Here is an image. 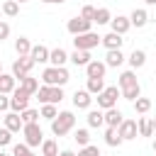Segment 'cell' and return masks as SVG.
Returning <instances> with one entry per match:
<instances>
[{
  "instance_id": "ba28073f",
  "label": "cell",
  "mask_w": 156,
  "mask_h": 156,
  "mask_svg": "<svg viewBox=\"0 0 156 156\" xmlns=\"http://www.w3.org/2000/svg\"><path fill=\"white\" fill-rule=\"evenodd\" d=\"M29 93L27 90H22V88H15V93H12V98H10V110L12 112H17V115H22L27 107H29Z\"/></svg>"
},
{
  "instance_id": "cb8c5ba5",
  "label": "cell",
  "mask_w": 156,
  "mask_h": 156,
  "mask_svg": "<svg viewBox=\"0 0 156 156\" xmlns=\"http://www.w3.org/2000/svg\"><path fill=\"white\" fill-rule=\"evenodd\" d=\"M66 61H68V54H66L61 46H58V49H54V51H51V56H49V63H51V66H56V68H58V66H63Z\"/></svg>"
},
{
  "instance_id": "6da1fadb",
  "label": "cell",
  "mask_w": 156,
  "mask_h": 156,
  "mask_svg": "<svg viewBox=\"0 0 156 156\" xmlns=\"http://www.w3.org/2000/svg\"><path fill=\"white\" fill-rule=\"evenodd\" d=\"M119 90H122V98L124 100H132L134 102L136 98H141V85H139L134 71H124L119 76Z\"/></svg>"
},
{
  "instance_id": "277c9868",
  "label": "cell",
  "mask_w": 156,
  "mask_h": 156,
  "mask_svg": "<svg viewBox=\"0 0 156 156\" xmlns=\"http://www.w3.org/2000/svg\"><path fill=\"white\" fill-rule=\"evenodd\" d=\"M73 124H76V115L66 110V112H58V117L51 122V132L56 136H63V134H68L73 129Z\"/></svg>"
},
{
  "instance_id": "2e32d148",
  "label": "cell",
  "mask_w": 156,
  "mask_h": 156,
  "mask_svg": "<svg viewBox=\"0 0 156 156\" xmlns=\"http://www.w3.org/2000/svg\"><path fill=\"white\" fill-rule=\"evenodd\" d=\"M122 44H124L122 34H115V32H110V34H105V37H102V46H105L107 51H112V49H122Z\"/></svg>"
},
{
  "instance_id": "484cf974",
  "label": "cell",
  "mask_w": 156,
  "mask_h": 156,
  "mask_svg": "<svg viewBox=\"0 0 156 156\" xmlns=\"http://www.w3.org/2000/svg\"><path fill=\"white\" fill-rule=\"evenodd\" d=\"M136 127H139V136H154V119L141 117V119L136 122Z\"/></svg>"
},
{
  "instance_id": "60d3db41",
  "label": "cell",
  "mask_w": 156,
  "mask_h": 156,
  "mask_svg": "<svg viewBox=\"0 0 156 156\" xmlns=\"http://www.w3.org/2000/svg\"><path fill=\"white\" fill-rule=\"evenodd\" d=\"M12 141V132L10 129H0V146H7Z\"/></svg>"
},
{
  "instance_id": "ac0fdd59",
  "label": "cell",
  "mask_w": 156,
  "mask_h": 156,
  "mask_svg": "<svg viewBox=\"0 0 156 156\" xmlns=\"http://www.w3.org/2000/svg\"><path fill=\"white\" fill-rule=\"evenodd\" d=\"M29 56L34 58V63H46L49 56H51V51H49L44 44H37V46H32V54H29Z\"/></svg>"
},
{
  "instance_id": "681fc988",
  "label": "cell",
  "mask_w": 156,
  "mask_h": 156,
  "mask_svg": "<svg viewBox=\"0 0 156 156\" xmlns=\"http://www.w3.org/2000/svg\"><path fill=\"white\" fill-rule=\"evenodd\" d=\"M15 2H27V0H15Z\"/></svg>"
},
{
  "instance_id": "7402d4cb",
  "label": "cell",
  "mask_w": 156,
  "mask_h": 156,
  "mask_svg": "<svg viewBox=\"0 0 156 156\" xmlns=\"http://www.w3.org/2000/svg\"><path fill=\"white\" fill-rule=\"evenodd\" d=\"M68 61H73L76 66H88L93 58H90V51H80V49H76V51L68 56Z\"/></svg>"
},
{
  "instance_id": "bcb514c9",
  "label": "cell",
  "mask_w": 156,
  "mask_h": 156,
  "mask_svg": "<svg viewBox=\"0 0 156 156\" xmlns=\"http://www.w3.org/2000/svg\"><path fill=\"white\" fill-rule=\"evenodd\" d=\"M144 2H146V5H156V0H144Z\"/></svg>"
},
{
  "instance_id": "b9f144b4",
  "label": "cell",
  "mask_w": 156,
  "mask_h": 156,
  "mask_svg": "<svg viewBox=\"0 0 156 156\" xmlns=\"http://www.w3.org/2000/svg\"><path fill=\"white\" fill-rule=\"evenodd\" d=\"M7 37H10V24H7V22H2V20H0V41H5V39H7Z\"/></svg>"
},
{
  "instance_id": "83f0119b",
  "label": "cell",
  "mask_w": 156,
  "mask_h": 156,
  "mask_svg": "<svg viewBox=\"0 0 156 156\" xmlns=\"http://www.w3.org/2000/svg\"><path fill=\"white\" fill-rule=\"evenodd\" d=\"M85 90H88L90 95H100V93L105 90V80H102V78H88Z\"/></svg>"
},
{
  "instance_id": "8d00e7d4",
  "label": "cell",
  "mask_w": 156,
  "mask_h": 156,
  "mask_svg": "<svg viewBox=\"0 0 156 156\" xmlns=\"http://www.w3.org/2000/svg\"><path fill=\"white\" fill-rule=\"evenodd\" d=\"M20 117H22V122H24V124H34V122H37V117H41V115H39L37 110H29V107H27Z\"/></svg>"
},
{
  "instance_id": "8fae6325",
  "label": "cell",
  "mask_w": 156,
  "mask_h": 156,
  "mask_svg": "<svg viewBox=\"0 0 156 156\" xmlns=\"http://www.w3.org/2000/svg\"><path fill=\"white\" fill-rule=\"evenodd\" d=\"M117 132H119V136H122V141H129V139H136V134H139V127H136V119H124L119 127H117Z\"/></svg>"
},
{
  "instance_id": "f546056e",
  "label": "cell",
  "mask_w": 156,
  "mask_h": 156,
  "mask_svg": "<svg viewBox=\"0 0 156 156\" xmlns=\"http://www.w3.org/2000/svg\"><path fill=\"white\" fill-rule=\"evenodd\" d=\"M93 22H98V24H110V22H112V12H110L107 7H98Z\"/></svg>"
},
{
  "instance_id": "c3c4849f",
  "label": "cell",
  "mask_w": 156,
  "mask_h": 156,
  "mask_svg": "<svg viewBox=\"0 0 156 156\" xmlns=\"http://www.w3.org/2000/svg\"><path fill=\"white\" fill-rule=\"evenodd\" d=\"M154 132H156V119H154Z\"/></svg>"
},
{
  "instance_id": "4dcf8cb0",
  "label": "cell",
  "mask_w": 156,
  "mask_h": 156,
  "mask_svg": "<svg viewBox=\"0 0 156 156\" xmlns=\"http://www.w3.org/2000/svg\"><path fill=\"white\" fill-rule=\"evenodd\" d=\"M105 141H107V146H119V144H122V136H119V132H117L115 127H107Z\"/></svg>"
},
{
  "instance_id": "7c38bea8",
  "label": "cell",
  "mask_w": 156,
  "mask_h": 156,
  "mask_svg": "<svg viewBox=\"0 0 156 156\" xmlns=\"http://www.w3.org/2000/svg\"><path fill=\"white\" fill-rule=\"evenodd\" d=\"M105 71H107L105 61H98V58H93V61L85 66V73H88V78H105Z\"/></svg>"
},
{
  "instance_id": "d590c367",
  "label": "cell",
  "mask_w": 156,
  "mask_h": 156,
  "mask_svg": "<svg viewBox=\"0 0 156 156\" xmlns=\"http://www.w3.org/2000/svg\"><path fill=\"white\" fill-rule=\"evenodd\" d=\"M44 119H49V122H54L56 117H58V110H56V105H41V112H39Z\"/></svg>"
},
{
  "instance_id": "7bdbcfd3",
  "label": "cell",
  "mask_w": 156,
  "mask_h": 156,
  "mask_svg": "<svg viewBox=\"0 0 156 156\" xmlns=\"http://www.w3.org/2000/svg\"><path fill=\"white\" fill-rule=\"evenodd\" d=\"M7 107H10V98H7V95H2V93H0V112H5V110H7Z\"/></svg>"
},
{
  "instance_id": "e0dca14e",
  "label": "cell",
  "mask_w": 156,
  "mask_h": 156,
  "mask_svg": "<svg viewBox=\"0 0 156 156\" xmlns=\"http://www.w3.org/2000/svg\"><path fill=\"white\" fill-rule=\"evenodd\" d=\"M129 22H132V27H144L146 22H149V15H146V10H141V7H134L132 10V15H129Z\"/></svg>"
},
{
  "instance_id": "44dd1931",
  "label": "cell",
  "mask_w": 156,
  "mask_h": 156,
  "mask_svg": "<svg viewBox=\"0 0 156 156\" xmlns=\"http://www.w3.org/2000/svg\"><path fill=\"white\" fill-rule=\"evenodd\" d=\"M122 63H124V54H122V49H112V51H107V56H105V66L117 68V66H122Z\"/></svg>"
},
{
  "instance_id": "ee69618b",
  "label": "cell",
  "mask_w": 156,
  "mask_h": 156,
  "mask_svg": "<svg viewBox=\"0 0 156 156\" xmlns=\"http://www.w3.org/2000/svg\"><path fill=\"white\" fill-rule=\"evenodd\" d=\"M58 156H78V154H73V151H71V149H63V151H61V154H58Z\"/></svg>"
},
{
  "instance_id": "836d02e7",
  "label": "cell",
  "mask_w": 156,
  "mask_h": 156,
  "mask_svg": "<svg viewBox=\"0 0 156 156\" xmlns=\"http://www.w3.org/2000/svg\"><path fill=\"white\" fill-rule=\"evenodd\" d=\"M41 156H58V146H56V141L44 139V144H41Z\"/></svg>"
},
{
  "instance_id": "52a82bcc",
  "label": "cell",
  "mask_w": 156,
  "mask_h": 156,
  "mask_svg": "<svg viewBox=\"0 0 156 156\" xmlns=\"http://www.w3.org/2000/svg\"><path fill=\"white\" fill-rule=\"evenodd\" d=\"M98 44H102V37H98L95 32H85V34H78V37L73 39V46L80 49V51H90V49H95Z\"/></svg>"
},
{
  "instance_id": "74e56055",
  "label": "cell",
  "mask_w": 156,
  "mask_h": 156,
  "mask_svg": "<svg viewBox=\"0 0 156 156\" xmlns=\"http://www.w3.org/2000/svg\"><path fill=\"white\" fill-rule=\"evenodd\" d=\"M12 156H34V154H32V149H29L27 144H15Z\"/></svg>"
},
{
  "instance_id": "4fadbf2b",
  "label": "cell",
  "mask_w": 156,
  "mask_h": 156,
  "mask_svg": "<svg viewBox=\"0 0 156 156\" xmlns=\"http://www.w3.org/2000/svg\"><path fill=\"white\" fill-rule=\"evenodd\" d=\"M110 27H112L115 34H127L129 27H132V22H129V17H124V15H117V17H112Z\"/></svg>"
},
{
  "instance_id": "7dc6e473",
  "label": "cell",
  "mask_w": 156,
  "mask_h": 156,
  "mask_svg": "<svg viewBox=\"0 0 156 156\" xmlns=\"http://www.w3.org/2000/svg\"><path fill=\"white\" fill-rule=\"evenodd\" d=\"M154 151H156V139H154Z\"/></svg>"
},
{
  "instance_id": "3957f363",
  "label": "cell",
  "mask_w": 156,
  "mask_h": 156,
  "mask_svg": "<svg viewBox=\"0 0 156 156\" xmlns=\"http://www.w3.org/2000/svg\"><path fill=\"white\" fill-rule=\"evenodd\" d=\"M37 100H39L41 105H56V102L63 100V90H61L58 85H39Z\"/></svg>"
},
{
  "instance_id": "f907efd6",
  "label": "cell",
  "mask_w": 156,
  "mask_h": 156,
  "mask_svg": "<svg viewBox=\"0 0 156 156\" xmlns=\"http://www.w3.org/2000/svg\"><path fill=\"white\" fill-rule=\"evenodd\" d=\"M0 156H10V154H2V151H0Z\"/></svg>"
},
{
  "instance_id": "f5cc1de1",
  "label": "cell",
  "mask_w": 156,
  "mask_h": 156,
  "mask_svg": "<svg viewBox=\"0 0 156 156\" xmlns=\"http://www.w3.org/2000/svg\"><path fill=\"white\" fill-rule=\"evenodd\" d=\"M0 15H2V7H0Z\"/></svg>"
},
{
  "instance_id": "ffe728a7",
  "label": "cell",
  "mask_w": 156,
  "mask_h": 156,
  "mask_svg": "<svg viewBox=\"0 0 156 156\" xmlns=\"http://www.w3.org/2000/svg\"><path fill=\"white\" fill-rule=\"evenodd\" d=\"M15 83H17V78H15L12 73H0V93H2V95L15 93Z\"/></svg>"
},
{
  "instance_id": "7a4b0ae2",
  "label": "cell",
  "mask_w": 156,
  "mask_h": 156,
  "mask_svg": "<svg viewBox=\"0 0 156 156\" xmlns=\"http://www.w3.org/2000/svg\"><path fill=\"white\" fill-rule=\"evenodd\" d=\"M41 80H44V85H66L68 80H71V76H68V71L63 68V66H49V68H44V73H41Z\"/></svg>"
},
{
  "instance_id": "d6986e66",
  "label": "cell",
  "mask_w": 156,
  "mask_h": 156,
  "mask_svg": "<svg viewBox=\"0 0 156 156\" xmlns=\"http://www.w3.org/2000/svg\"><path fill=\"white\" fill-rule=\"evenodd\" d=\"M24 127V122H22V117L17 115V112H7L5 115V129H10V132H20Z\"/></svg>"
},
{
  "instance_id": "5bb4252c",
  "label": "cell",
  "mask_w": 156,
  "mask_h": 156,
  "mask_svg": "<svg viewBox=\"0 0 156 156\" xmlns=\"http://www.w3.org/2000/svg\"><path fill=\"white\" fill-rule=\"evenodd\" d=\"M90 102H93V95L88 90H76L73 93V105L78 110H90Z\"/></svg>"
},
{
  "instance_id": "5b68a950",
  "label": "cell",
  "mask_w": 156,
  "mask_h": 156,
  "mask_svg": "<svg viewBox=\"0 0 156 156\" xmlns=\"http://www.w3.org/2000/svg\"><path fill=\"white\" fill-rule=\"evenodd\" d=\"M119 95H122V90H119L117 85H110V88H105V90L98 95V107H100V110H110V107H115Z\"/></svg>"
},
{
  "instance_id": "e575fe53",
  "label": "cell",
  "mask_w": 156,
  "mask_h": 156,
  "mask_svg": "<svg viewBox=\"0 0 156 156\" xmlns=\"http://www.w3.org/2000/svg\"><path fill=\"white\" fill-rule=\"evenodd\" d=\"M134 110H136L139 115H146V112L151 110V100H149V98H136V100H134Z\"/></svg>"
},
{
  "instance_id": "9c48e42d",
  "label": "cell",
  "mask_w": 156,
  "mask_h": 156,
  "mask_svg": "<svg viewBox=\"0 0 156 156\" xmlns=\"http://www.w3.org/2000/svg\"><path fill=\"white\" fill-rule=\"evenodd\" d=\"M34 68V58L32 56H20L15 63H12V76L17 80H22L24 76H29V71Z\"/></svg>"
},
{
  "instance_id": "f6af8a7d",
  "label": "cell",
  "mask_w": 156,
  "mask_h": 156,
  "mask_svg": "<svg viewBox=\"0 0 156 156\" xmlns=\"http://www.w3.org/2000/svg\"><path fill=\"white\" fill-rule=\"evenodd\" d=\"M41 2H46V5H61V2H66V0H41Z\"/></svg>"
},
{
  "instance_id": "4316f807",
  "label": "cell",
  "mask_w": 156,
  "mask_h": 156,
  "mask_svg": "<svg viewBox=\"0 0 156 156\" xmlns=\"http://www.w3.org/2000/svg\"><path fill=\"white\" fill-rule=\"evenodd\" d=\"M15 51H17V56H29V54H32L29 39H27V37H20V39L15 41Z\"/></svg>"
},
{
  "instance_id": "9a60e30c",
  "label": "cell",
  "mask_w": 156,
  "mask_h": 156,
  "mask_svg": "<svg viewBox=\"0 0 156 156\" xmlns=\"http://www.w3.org/2000/svg\"><path fill=\"white\" fill-rule=\"evenodd\" d=\"M122 122H124V115H122L117 107H110V110H105V124H107V127H115V129H117Z\"/></svg>"
},
{
  "instance_id": "30bf717a",
  "label": "cell",
  "mask_w": 156,
  "mask_h": 156,
  "mask_svg": "<svg viewBox=\"0 0 156 156\" xmlns=\"http://www.w3.org/2000/svg\"><path fill=\"white\" fill-rule=\"evenodd\" d=\"M90 24H93V22H88V20H83V17L78 15V17L68 20L66 29H68V32H71L73 37H78V34H85V32H90Z\"/></svg>"
},
{
  "instance_id": "603a6c76",
  "label": "cell",
  "mask_w": 156,
  "mask_h": 156,
  "mask_svg": "<svg viewBox=\"0 0 156 156\" xmlns=\"http://www.w3.org/2000/svg\"><path fill=\"white\" fill-rule=\"evenodd\" d=\"M146 63V54L141 51V49H134L132 54H129V66H132V71H136V68H141Z\"/></svg>"
},
{
  "instance_id": "816d5d0a",
  "label": "cell",
  "mask_w": 156,
  "mask_h": 156,
  "mask_svg": "<svg viewBox=\"0 0 156 156\" xmlns=\"http://www.w3.org/2000/svg\"><path fill=\"white\" fill-rule=\"evenodd\" d=\"M0 73H2V66H0Z\"/></svg>"
},
{
  "instance_id": "d6a6232c",
  "label": "cell",
  "mask_w": 156,
  "mask_h": 156,
  "mask_svg": "<svg viewBox=\"0 0 156 156\" xmlns=\"http://www.w3.org/2000/svg\"><path fill=\"white\" fill-rule=\"evenodd\" d=\"M73 139H76V144L83 149V146H88V144H90V132H88V129H76Z\"/></svg>"
},
{
  "instance_id": "8992f818",
  "label": "cell",
  "mask_w": 156,
  "mask_h": 156,
  "mask_svg": "<svg viewBox=\"0 0 156 156\" xmlns=\"http://www.w3.org/2000/svg\"><path fill=\"white\" fill-rule=\"evenodd\" d=\"M22 134H24V144L32 149V146H39V144H44V132H41V127L34 122V124H24L22 127Z\"/></svg>"
},
{
  "instance_id": "1f68e13d",
  "label": "cell",
  "mask_w": 156,
  "mask_h": 156,
  "mask_svg": "<svg viewBox=\"0 0 156 156\" xmlns=\"http://www.w3.org/2000/svg\"><path fill=\"white\" fill-rule=\"evenodd\" d=\"M2 15H7V17H17V15H20V2H15V0L2 2Z\"/></svg>"
},
{
  "instance_id": "ab89813d",
  "label": "cell",
  "mask_w": 156,
  "mask_h": 156,
  "mask_svg": "<svg viewBox=\"0 0 156 156\" xmlns=\"http://www.w3.org/2000/svg\"><path fill=\"white\" fill-rule=\"evenodd\" d=\"M80 17L88 20V22H93V20H95V7H93V5H85V7L80 10Z\"/></svg>"
},
{
  "instance_id": "f1b7e54d",
  "label": "cell",
  "mask_w": 156,
  "mask_h": 156,
  "mask_svg": "<svg viewBox=\"0 0 156 156\" xmlns=\"http://www.w3.org/2000/svg\"><path fill=\"white\" fill-rule=\"evenodd\" d=\"M85 119H88V127H102V124H105V112H100V110H90Z\"/></svg>"
},
{
  "instance_id": "f35d334b",
  "label": "cell",
  "mask_w": 156,
  "mask_h": 156,
  "mask_svg": "<svg viewBox=\"0 0 156 156\" xmlns=\"http://www.w3.org/2000/svg\"><path fill=\"white\" fill-rule=\"evenodd\" d=\"M78 156H102V154H100V149H98V146L88 144V146H83V149L78 151Z\"/></svg>"
},
{
  "instance_id": "d4e9b609",
  "label": "cell",
  "mask_w": 156,
  "mask_h": 156,
  "mask_svg": "<svg viewBox=\"0 0 156 156\" xmlns=\"http://www.w3.org/2000/svg\"><path fill=\"white\" fill-rule=\"evenodd\" d=\"M20 88H22V90H27L29 95H37V90H39V80H37V78H32V76H24V78L20 80Z\"/></svg>"
}]
</instances>
